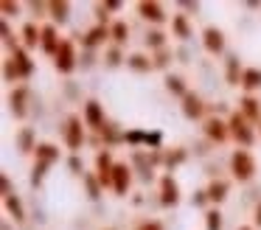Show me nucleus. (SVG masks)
<instances>
[{"mask_svg":"<svg viewBox=\"0 0 261 230\" xmlns=\"http://www.w3.org/2000/svg\"><path fill=\"white\" fill-rule=\"evenodd\" d=\"M242 87L247 90V93H253V90L261 87V70H258V67H244V73H242Z\"/></svg>","mask_w":261,"mask_h":230,"instance_id":"obj_20","label":"nucleus"},{"mask_svg":"<svg viewBox=\"0 0 261 230\" xmlns=\"http://www.w3.org/2000/svg\"><path fill=\"white\" fill-rule=\"evenodd\" d=\"M182 157H186V151H174V155H169V160H166V163H169V166H174V163L182 160Z\"/></svg>","mask_w":261,"mask_h":230,"instance_id":"obj_38","label":"nucleus"},{"mask_svg":"<svg viewBox=\"0 0 261 230\" xmlns=\"http://www.w3.org/2000/svg\"><path fill=\"white\" fill-rule=\"evenodd\" d=\"M54 67H57L59 73H65V76L76 70V45L70 42V39H62L57 56H54Z\"/></svg>","mask_w":261,"mask_h":230,"instance_id":"obj_5","label":"nucleus"},{"mask_svg":"<svg viewBox=\"0 0 261 230\" xmlns=\"http://www.w3.org/2000/svg\"><path fill=\"white\" fill-rule=\"evenodd\" d=\"M31 73H34V62L29 59L25 48H17V45H14L9 59H6V79L9 82H20V79H29Z\"/></svg>","mask_w":261,"mask_h":230,"instance_id":"obj_1","label":"nucleus"},{"mask_svg":"<svg viewBox=\"0 0 261 230\" xmlns=\"http://www.w3.org/2000/svg\"><path fill=\"white\" fill-rule=\"evenodd\" d=\"M227 126H230V135L236 138V143L242 146V149H250V146L255 143V132L253 126H250V121L242 115V112H233L230 118H227Z\"/></svg>","mask_w":261,"mask_h":230,"instance_id":"obj_4","label":"nucleus"},{"mask_svg":"<svg viewBox=\"0 0 261 230\" xmlns=\"http://www.w3.org/2000/svg\"><path fill=\"white\" fill-rule=\"evenodd\" d=\"M258 126H261V123H258Z\"/></svg>","mask_w":261,"mask_h":230,"instance_id":"obj_42","label":"nucleus"},{"mask_svg":"<svg viewBox=\"0 0 261 230\" xmlns=\"http://www.w3.org/2000/svg\"><path fill=\"white\" fill-rule=\"evenodd\" d=\"M110 37H113L115 45H124L126 39H129V25H126L124 20H115L113 25H110Z\"/></svg>","mask_w":261,"mask_h":230,"instance_id":"obj_25","label":"nucleus"},{"mask_svg":"<svg viewBox=\"0 0 261 230\" xmlns=\"http://www.w3.org/2000/svg\"><path fill=\"white\" fill-rule=\"evenodd\" d=\"M242 65H239V59L236 56H230V59H227V82L230 84H242Z\"/></svg>","mask_w":261,"mask_h":230,"instance_id":"obj_27","label":"nucleus"},{"mask_svg":"<svg viewBox=\"0 0 261 230\" xmlns=\"http://www.w3.org/2000/svg\"><path fill=\"white\" fill-rule=\"evenodd\" d=\"M82 118H85V123L90 129H96V132H104L107 129V118H104V107L98 104L96 98H90L85 104V112H82Z\"/></svg>","mask_w":261,"mask_h":230,"instance_id":"obj_7","label":"nucleus"},{"mask_svg":"<svg viewBox=\"0 0 261 230\" xmlns=\"http://www.w3.org/2000/svg\"><path fill=\"white\" fill-rule=\"evenodd\" d=\"M146 48L163 50V48H166V34H163V31H149V34H146Z\"/></svg>","mask_w":261,"mask_h":230,"instance_id":"obj_29","label":"nucleus"},{"mask_svg":"<svg viewBox=\"0 0 261 230\" xmlns=\"http://www.w3.org/2000/svg\"><path fill=\"white\" fill-rule=\"evenodd\" d=\"M135 230H163V224H160L158 219H146V222H141Z\"/></svg>","mask_w":261,"mask_h":230,"instance_id":"obj_35","label":"nucleus"},{"mask_svg":"<svg viewBox=\"0 0 261 230\" xmlns=\"http://www.w3.org/2000/svg\"><path fill=\"white\" fill-rule=\"evenodd\" d=\"M261 101H255L253 95H244L242 101H239V112H242L247 121H253V123H261Z\"/></svg>","mask_w":261,"mask_h":230,"instance_id":"obj_16","label":"nucleus"},{"mask_svg":"<svg viewBox=\"0 0 261 230\" xmlns=\"http://www.w3.org/2000/svg\"><path fill=\"white\" fill-rule=\"evenodd\" d=\"M0 11H3L6 17H12V14H17V11H20V3H12V0H3V3H0Z\"/></svg>","mask_w":261,"mask_h":230,"instance_id":"obj_34","label":"nucleus"},{"mask_svg":"<svg viewBox=\"0 0 261 230\" xmlns=\"http://www.w3.org/2000/svg\"><path fill=\"white\" fill-rule=\"evenodd\" d=\"M138 14L143 17V20L154 22V25H163L166 22V11L160 3H154V0H143V3H138Z\"/></svg>","mask_w":261,"mask_h":230,"instance_id":"obj_11","label":"nucleus"},{"mask_svg":"<svg viewBox=\"0 0 261 230\" xmlns=\"http://www.w3.org/2000/svg\"><path fill=\"white\" fill-rule=\"evenodd\" d=\"M126 67H132L135 73H149L154 67V62L143 54H132V56H126Z\"/></svg>","mask_w":261,"mask_h":230,"instance_id":"obj_21","label":"nucleus"},{"mask_svg":"<svg viewBox=\"0 0 261 230\" xmlns=\"http://www.w3.org/2000/svg\"><path fill=\"white\" fill-rule=\"evenodd\" d=\"M132 188V168L126 163H115V171H113V191L118 196H126Z\"/></svg>","mask_w":261,"mask_h":230,"instance_id":"obj_9","label":"nucleus"},{"mask_svg":"<svg viewBox=\"0 0 261 230\" xmlns=\"http://www.w3.org/2000/svg\"><path fill=\"white\" fill-rule=\"evenodd\" d=\"M146 143H152V146H158V143H160V135H158V132H152V135H146Z\"/></svg>","mask_w":261,"mask_h":230,"instance_id":"obj_40","label":"nucleus"},{"mask_svg":"<svg viewBox=\"0 0 261 230\" xmlns=\"http://www.w3.org/2000/svg\"><path fill=\"white\" fill-rule=\"evenodd\" d=\"M85 126H87L85 118H79V115H68L62 121V140L70 151L82 149V143H85Z\"/></svg>","mask_w":261,"mask_h":230,"instance_id":"obj_2","label":"nucleus"},{"mask_svg":"<svg viewBox=\"0 0 261 230\" xmlns=\"http://www.w3.org/2000/svg\"><path fill=\"white\" fill-rule=\"evenodd\" d=\"M180 202V185L171 174H163L160 177V205L163 208H174Z\"/></svg>","mask_w":261,"mask_h":230,"instance_id":"obj_8","label":"nucleus"},{"mask_svg":"<svg viewBox=\"0 0 261 230\" xmlns=\"http://www.w3.org/2000/svg\"><path fill=\"white\" fill-rule=\"evenodd\" d=\"M20 149H23V151L37 149V146L31 143V129H23V132H20Z\"/></svg>","mask_w":261,"mask_h":230,"instance_id":"obj_32","label":"nucleus"},{"mask_svg":"<svg viewBox=\"0 0 261 230\" xmlns=\"http://www.w3.org/2000/svg\"><path fill=\"white\" fill-rule=\"evenodd\" d=\"M25 98H29V90H25V87H14V93H12V98H9V101H12V112L17 118L25 115Z\"/></svg>","mask_w":261,"mask_h":230,"instance_id":"obj_22","label":"nucleus"},{"mask_svg":"<svg viewBox=\"0 0 261 230\" xmlns=\"http://www.w3.org/2000/svg\"><path fill=\"white\" fill-rule=\"evenodd\" d=\"M113 171H115V163L110 157V151H98L96 155V180L101 183V188H113Z\"/></svg>","mask_w":261,"mask_h":230,"instance_id":"obj_6","label":"nucleus"},{"mask_svg":"<svg viewBox=\"0 0 261 230\" xmlns=\"http://www.w3.org/2000/svg\"><path fill=\"white\" fill-rule=\"evenodd\" d=\"M110 39V25H93L90 31L82 37V45L85 48H98V45H104Z\"/></svg>","mask_w":261,"mask_h":230,"instance_id":"obj_15","label":"nucleus"},{"mask_svg":"<svg viewBox=\"0 0 261 230\" xmlns=\"http://www.w3.org/2000/svg\"><path fill=\"white\" fill-rule=\"evenodd\" d=\"M202 45H205L208 54L219 56L222 50H225V34H222V28H216V25L205 28V31H202Z\"/></svg>","mask_w":261,"mask_h":230,"instance_id":"obj_10","label":"nucleus"},{"mask_svg":"<svg viewBox=\"0 0 261 230\" xmlns=\"http://www.w3.org/2000/svg\"><path fill=\"white\" fill-rule=\"evenodd\" d=\"M253 222H255V227H261V202L255 205V213H253Z\"/></svg>","mask_w":261,"mask_h":230,"instance_id":"obj_39","label":"nucleus"},{"mask_svg":"<svg viewBox=\"0 0 261 230\" xmlns=\"http://www.w3.org/2000/svg\"><path fill=\"white\" fill-rule=\"evenodd\" d=\"M34 157H37V163H45V166H54V163L59 160V149L54 143H40L34 149Z\"/></svg>","mask_w":261,"mask_h":230,"instance_id":"obj_17","label":"nucleus"},{"mask_svg":"<svg viewBox=\"0 0 261 230\" xmlns=\"http://www.w3.org/2000/svg\"><path fill=\"white\" fill-rule=\"evenodd\" d=\"M48 11H51V17L57 22H68L70 17V3L68 0H54V3H48Z\"/></svg>","mask_w":261,"mask_h":230,"instance_id":"obj_23","label":"nucleus"},{"mask_svg":"<svg viewBox=\"0 0 261 230\" xmlns=\"http://www.w3.org/2000/svg\"><path fill=\"white\" fill-rule=\"evenodd\" d=\"M85 180H87V191H90V196L96 199V196H98V188H101V183H98L93 174H85Z\"/></svg>","mask_w":261,"mask_h":230,"instance_id":"obj_33","label":"nucleus"},{"mask_svg":"<svg viewBox=\"0 0 261 230\" xmlns=\"http://www.w3.org/2000/svg\"><path fill=\"white\" fill-rule=\"evenodd\" d=\"M227 188H230V183H225V180H214L205 191H208V199L214 202V205H219V202L227 199Z\"/></svg>","mask_w":261,"mask_h":230,"instance_id":"obj_18","label":"nucleus"},{"mask_svg":"<svg viewBox=\"0 0 261 230\" xmlns=\"http://www.w3.org/2000/svg\"><path fill=\"white\" fill-rule=\"evenodd\" d=\"M205 230H222V213H219V208L205 211Z\"/></svg>","mask_w":261,"mask_h":230,"instance_id":"obj_28","label":"nucleus"},{"mask_svg":"<svg viewBox=\"0 0 261 230\" xmlns=\"http://www.w3.org/2000/svg\"><path fill=\"white\" fill-rule=\"evenodd\" d=\"M182 115H186L188 121H199V118L205 115V104H202V98H199L197 93H191V90H188V95L182 98Z\"/></svg>","mask_w":261,"mask_h":230,"instance_id":"obj_13","label":"nucleus"},{"mask_svg":"<svg viewBox=\"0 0 261 230\" xmlns=\"http://www.w3.org/2000/svg\"><path fill=\"white\" fill-rule=\"evenodd\" d=\"M48 168H51V166H45V163H34V171H31V183H34V185H40Z\"/></svg>","mask_w":261,"mask_h":230,"instance_id":"obj_31","label":"nucleus"},{"mask_svg":"<svg viewBox=\"0 0 261 230\" xmlns=\"http://www.w3.org/2000/svg\"><path fill=\"white\" fill-rule=\"evenodd\" d=\"M205 135H208L211 140H216V143H225L227 138H230V126H227V121H219V118H205Z\"/></svg>","mask_w":261,"mask_h":230,"instance_id":"obj_12","label":"nucleus"},{"mask_svg":"<svg viewBox=\"0 0 261 230\" xmlns=\"http://www.w3.org/2000/svg\"><path fill=\"white\" fill-rule=\"evenodd\" d=\"M230 171H233V180H239V183L253 180L255 177V157L247 149H236L230 155Z\"/></svg>","mask_w":261,"mask_h":230,"instance_id":"obj_3","label":"nucleus"},{"mask_svg":"<svg viewBox=\"0 0 261 230\" xmlns=\"http://www.w3.org/2000/svg\"><path fill=\"white\" fill-rule=\"evenodd\" d=\"M239 230H255V227H250V224H244V227H239Z\"/></svg>","mask_w":261,"mask_h":230,"instance_id":"obj_41","label":"nucleus"},{"mask_svg":"<svg viewBox=\"0 0 261 230\" xmlns=\"http://www.w3.org/2000/svg\"><path fill=\"white\" fill-rule=\"evenodd\" d=\"M166 90H169V93H174V95H180V98H186L188 95V87H186V79L182 76H166Z\"/></svg>","mask_w":261,"mask_h":230,"instance_id":"obj_26","label":"nucleus"},{"mask_svg":"<svg viewBox=\"0 0 261 230\" xmlns=\"http://www.w3.org/2000/svg\"><path fill=\"white\" fill-rule=\"evenodd\" d=\"M104 11H121L124 9V3H118V0H110V3H101Z\"/></svg>","mask_w":261,"mask_h":230,"instance_id":"obj_37","label":"nucleus"},{"mask_svg":"<svg viewBox=\"0 0 261 230\" xmlns=\"http://www.w3.org/2000/svg\"><path fill=\"white\" fill-rule=\"evenodd\" d=\"M118 62H121V54H118V48H110L107 50V65H118Z\"/></svg>","mask_w":261,"mask_h":230,"instance_id":"obj_36","label":"nucleus"},{"mask_svg":"<svg viewBox=\"0 0 261 230\" xmlns=\"http://www.w3.org/2000/svg\"><path fill=\"white\" fill-rule=\"evenodd\" d=\"M171 31H174V37H180V39H188V37H191L188 17H186V14H174V17H171Z\"/></svg>","mask_w":261,"mask_h":230,"instance_id":"obj_24","label":"nucleus"},{"mask_svg":"<svg viewBox=\"0 0 261 230\" xmlns=\"http://www.w3.org/2000/svg\"><path fill=\"white\" fill-rule=\"evenodd\" d=\"M59 45H62V39H59V34H57V25H54V22L42 25V39H40V48L45 50L48 56H57Z\"/></svg>","mask_w":261,"mask_h":230,"instance_id":"obj_14","label":"nucleus"},{"mask_svg":"<svg viewBox=\"0 0 261 230\" xmlns=\"http://www.w3.org/2000/svg\"><path fill=\"white\" fill-rule=\"evenodd\" d=\"M3 202H6V211L12 213V216L17 219V222H20V219H23V205H20V199H17V196H14V194H9V196H3Z\"/></svg>","mask_w":261,"mask_h":230,"instance_id":"obj_30","label":"nucleus"},{"mask_svg":"<svg viewBox=\"0 0 261 230\" xmlns=\"http://www.w3.org/2000/svg\"><path fill=\"white\" fill-rule=\"evenodd\" d=\"M20 34H23V45H25V48H37L40 39H42V28H37V22H25Z\"/></svg>","mask_w":261,"mask_h":230,"instance_id":"obj_19","label":"nucleus"}]
</instances>
